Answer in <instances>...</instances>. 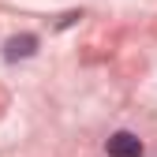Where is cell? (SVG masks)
<instances>
[{
  "label": "cell",
  "instance_id": "6da1fadb",
  "mask_svg": "<svg viewBox=\"0 0 157 157\" xmlns=\"http://www.w3.org/2000/svg\"><path fill=\"white\" fill-rule=\"evenodd\" d=\"M109 157H142V142L131 131H116L109 139Z\"/></svg>",
  "mask_w": 157,
  "mask_h": 157
},
{
  "label": "cell",
  "instance_id": "7a4b0ae2",
  "mask_svg": "<svg viewBox=\"0 0 157 157\" xmlns=\"http://www.w3.org/2000/svg\"><path fill=\"white\" fill-rule=\"evenodd\" d=\"M34 49H37V37L23 34V37H11V41L4 45V56H8V60H19V56H30Z\"/></svg>",
  "mask_w": 157,
  "mask_h": 157
}]
</instances>
